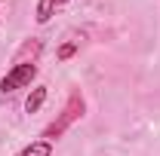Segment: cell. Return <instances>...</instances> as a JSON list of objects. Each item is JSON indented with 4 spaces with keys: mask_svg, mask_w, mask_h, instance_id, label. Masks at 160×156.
<instances>
[{
    "mask_svg": "<svg viewBox=\"0 0 160 156\" xmlns=\"http://www.w3.org/2000/svg\"><path fill=\"white\" fill-rule=\"evenodd\" d=\"M80 117H83V95H77V92H74V95L68 98V104H65L62 117L56 119V122H52V126H49L46 132H43V138H46V141L52 144V141H56V138H59L62 132H65V129H68V126L74 122V119H80Z\"/></svg>",
    "mask_w": 160,
    "mask_h": 156,
    "instance_id": "cell-1",
    "label": "cell"
},
{
    "mask_svg": "<svg viewBox=\"0 0 160 156\" xmlns=\"http://www.w3.org/2000/svg\"><path fill=\"white\" fill-rule=\"evenodd\" d=\"M37 77V64H31V61H22L16 64L6 77L0 80V92H16V89H28L31 83Z\"/></svg>",
    "mask_w": 160,
    "mask_h": 156,
    "instance_id": "cell-2",
    "label": "cell"
},
{
    "mask_svg": "<svg viewBox=\"0 0 160 156\" xmlns=\"http://www.w3.org/2000/svg\"><path fill=\"white\" fill-rule=\"evenodd\" d=\"M16 156H52V144H49V141H31V144L22 147Z\"/></svg>",
    "mask_w": 160,
    "mask_h": 156,
    "instance_id": "cell-3",
    "label": "cell"
},
{
    "mask_svg": "<svg viewBox=\"0 0 160 156\" xmlns=\"http://www.w3.org/2000/svg\"><path fill=\"white\" fill-rule=\"evenodd\" d=\"M43 101H46V86H34L31 95H28V101H25V110L28 113H37L40 107H43Z\"/></svg>",
    "mask_w": 160,
    "mask_h": 156,
    "instance_id": "cell-4",
    "label": "cell"
},
{
    "mask_svg": "<svg viewBox=\"0 0 160 156\" xmlns=\"http://www.w3.org/2000/svg\"><path fill=\"white\" fill-rule=\"evenodd\" d=\"M56 9H59V0H37V21L46 25V21L56 16Z\"/></svg>",
    "mask_w": 160,
    "mask_h": 156,
    "instance_id": "cell-5",
    "label": "cell"
},
{
    "mask_svg": "<svg viewBox=\"0 0 160 156\" xmlns=\"http://www.w3.org/2000/svg\"><path fill=\"white\" fill-rule=\"evenodd\" d=\"M74 52H77V43H65V46L59 49V61H68Z\"/></svg>",
    "mask_w": 160,
    "mask_h": 156,
    "instance_id": "cell-6",
    "label": "cell"
},
{
    "mask_svg": "<svg viewBox=\"0 0 160 156\" xmlns=\"http://www.w3.org/2000/svg\"><path fill=\"white\" fill-rule=\"evenodd\" d=\"M62 3H68V0H59V6H62Z\"/></svg>",
    "mask_w": 160,
    "mask_h": 156,
    "instance_id": "cell-7",
    "label": "cell"
}]
</instances>
